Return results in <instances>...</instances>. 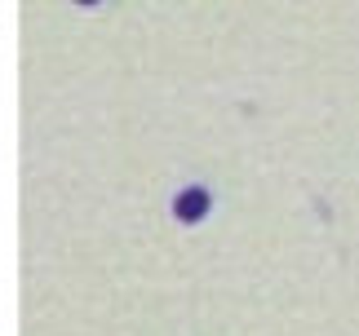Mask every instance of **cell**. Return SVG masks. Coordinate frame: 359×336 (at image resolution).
Segmentation results:
<instances>
[{"label": "cell", "mask_w": 359, "mask_h": 336, "mask_svg": "<svg viewBox=\"0 0 359 336\" xmlns=\"http://www.w3.org/2000/svg\"><path fill=\"white\" fill-rule=\"evenodd\" d=\"M173 213L182 217V221H200L204 213H209V195H204V190H196V186H191V190H182V195H177V204H173Z\"/></svg>", "instance_id": "6da1fadb"}, {"label": "cell", "mask_w": 359, "mask_h": 336, "mask_svg": "<svg viewBox=\"0 0 359 336\" xmlns=\"http://www.w3.org/2000/svg\"><path fill=\"white\" fill-rule=\"evenodd\" d=\"M80 5H93V0H80Z\"/></svg>", "instance_id": "7a4b0ae2"}]
</instances>
